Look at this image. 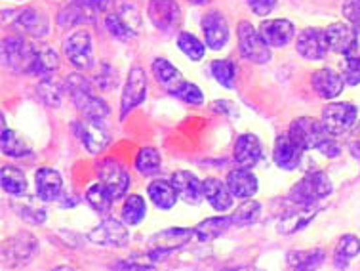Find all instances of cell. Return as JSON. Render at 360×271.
<instances>
[{
  "instance_id": "12",
  "label": "cell",
  "mask_w": 360,
  "mask_h": 271,
  "mask_svg": "<svg viewBox=\"0 0 360 271\" xmlns=\"http://www.w3.org/2000/svg\"><path fill=\"white\" fill-rule=\"evenodd\" d=\"M147 15L162 33H174L181 25V8L176 0H149Z\"/></svg>"
},
{
  "instance_id": "1",
  "label": "cell",
  "mask_w": 360,
  "mask_h": 271,
  "mask_svg": "<svg viewBox=\"0 0 360 271\" xmlns=\"http://www.w3.org/2000/svg\"><path fill=\"white\" fill-rule=\"evenodd\" d=\"M63 87L71 96V101L77 107V111L84 119H107L111 115V109L103 98L94 94L92 82L79 73L69 75L63 82Z\"/></svg>"
},
{
  "instance_id": "13",
  "label": "cell",
  "mask_w": 360,
  "mask_h": 271,
  "mask_svg": "<svg viewBox=\"0 0 360 271\" xmlns=\"http://www.w3.org/2000/svg\"><path fill=\"white\" fill-rule=\"evenodd\" d=\"M63 52L67 60L71 61L77 69H92L94 52H92V37L88 31H77L69 34L63 40Z\"/></svg>"
},
{
  "instance_id": "33",
  "label": "cell",
  "mask_w": 360,
  "mask_h": 271,
  "mask_svg": "<svg viewBox=\"0 0 360 271\" xmlns=\"http://www.w3.org/2000/svg\"><path fill=\"white\" fill-rule=\"evenodd\" d=\"M360 254V239L356 235H343L334 252V267L335 270H347L351 260Z\"/></svg>"
},
{
  "instance_id": "4",
  "label": "cell",
  "mask_w": 360,
  "mask_h": 271,
  "mask_svg": "<svg viewBox=\"0 0 360 271\" xmlns=\"http://www.w3.org/2000/svg\"><path fill=\"white\" fill-rule=\"evenodd\" d=\"M290 138L294 139L303 151L316 149L321 151V147L326 144L328 139L334 138V134L326 130V126L322 125V120L311 119V117H300L290 125Z\"/></svg>"
},
{
  "instance_id": "14",
  "label": "cell",
  "mask_w": 360,
  "mask_h": 271,
  "mask_svg": "<svg viewBox=\"0 0 360 271\" xmlns=\"http://www.w3.org/2000/svg\"><path fill=\"white\" fill-rule=\"evenodd\" d=\"M297 53L309 61H321L326 58L328 50V39L326 31L316 29V27H309L303 29L302 33L297 34V44H295Z\"/></svg>"
},
{
  "instance_id": "21",
  "label": "cell",
  "mask_w": 360,
  "mask_h": 271,
  "mask_svg": "<svg viewBox=\"0 0 360 271\" xmlns=\"http://www.w3.org/2000/svg\"><path fill=\"white\" fill-rule=\"evenodd\" d=\"M34 185H37V197L44 203H53L61 197L63 191V178L56 168L42 166L34 172Z\"/></svg>"
},
{
  "instance_id": "5",
  "label": "cell",
  "mask_w": 360,
  "mask_h": 271,
  "mask_svg": "<svg viewBox=\"0 0 360 271\" xmlns=\"http://www.w3.org/2000/svg\"><path fill=\"white\" fill-rule=\"evenodd\" d=\"M236 37H238V50L246 61L263 65L271 61V50L269 44L262 39L259 31H256V27L248 23V21H240L238 29H236Z\"/></svg>"
},
{
  "instance_id": "15",
  "label": "cell",
  "mask_w": 360,
  "mask_h": 271,
  "mask_svg": "<svg viewBox=\"0 0 360 271\" xmlns=\"http://www.w3.org/2000/svg\"><path fill=\"white\" fill-rule=\"evenodd\" d=\"M324 31H326L330 50L343 53V56H351L359 50V31L351 23H332Z\"/></svg>"
},
{
  "instance_id": "50",
  "label": "cell",
  "mask_w": 360,
  "mask_h": 271,
  "mask_svg": "<svg viewBox=\"0 0 360 271\" xmlns=\"http://www.w3.org/2000/svg\"><path fill=\"white\" fill-rule=\"evenodd\" d=\"M341 13L345 15V20H349L351 25L356 27V31L360 33V0H345L341 6Z\"/></svg>"
},
{
  "instance_id": "30",
  "label": "cell",
  "mask_w": 360,
  "mask_h": 271,
  "mask_svg": "<svg viewBox=\"0 0 360 271\" xmlns=\"http://www.w3.org/2000/svg\"><path fill=\"white\" fill-rule=\"evenodd\" d=\"M0 146H2V153L6 157H13V159H23L27 155H31V147L27 146V141L21 138L20 134L13 132L6 126V117L2 115V138H0Z\"/></svg>"
},
{
  "instance_id": "9",
  "label": "cell",
  "mask_w": 360,
  "mask_h": 271,
  "mask_svg": "<svg viewBox=\"0 0 360 271\" xmlns=\"http://www.w3.org/2000/svg\"><path fill=\"white\" fill-rule=\"evenodd\" d=\"M39 251V241L31 233H18L2 246V262L12 267L27 265Z\"/></svg>"
},
{
  "instance_id": "43",
  "label": "cell",
  "mask_w": 360,
  "mask_h": 271,
  "mask_svg": "<svg viewBox=\"0 0 360 271\" xmlns=\"http://www.w3.org/2000/svg\"><path fill=\"white\" fill-rule=\"evenodd\" d=\"M13 210L18 212L23 222L31 225H42L46 222V210L44 206L37 205L33 201H27V203H13Z\"/></svg>"
},
{
  "instance_id": "10",
  "label": "cell",
  "mask_w": 360,
  "mask_h": 271,
  "mask_svg": "<svg viewBox=\"0 0 360 271\" xmlns=\"http://www.w3.org/2000/svg\"><path fill=\"white\" fill-rule=\"evenodd\" d=\"M88 241L96 246H109V248H120L128 245L130 233L124 222L115 218L101 220L92 232L88 233Z\"/></svg>"
},
{
  "instance_id": "8",
  "label": "cell",
  "mask_w": 360,
  "mask_h": 271,
  "mask_svg": "<svg viewBox=\"0 0 360 271\" xmlns=\"http://www.w3.org/2000/svg\"><path fill=\"white\" fill-rule=\"evenodd\" d=\"M147 98V75L143 67L134 65L126 79L124 90L120 96V120H124L138 106H141Z\"/></svg>"
},
{
  "instance_id": "32",
  "label": "cell",
  "mask_w": 360,
  "mask_h": 271,
  "mask_svg": "<svg viewBox=\"0 0 360 271\" xmlns=\"http://www.w3.org/2000/svg\"><path fill=\"white\" fill-rule=\"evenodd\" d=\"M326 254L322 248H309V251H292L286 256V264L290 270L305 271V270H316L319 265L324 262Z\"/></svg>"
},
{
  "instance_id": "22",
  "label": "cell",
  "mask_w": 360,
  "mask_h": 271,
  "mask_svg": "<svg viewBox=\"0 0 360 271\" xmlns=\"http://www.w3.org/2000/svg\"><path fill=\"white\" fill-rule=\"evenodd\" d=\"M170 182L176 187L177 197L181 198L184 203H187V205L197 206L204 201L202 182L195 174L187 172V170H179V172L172 176Z\"/></svg>"
},
{
  "instance_id": "16",
  "label": "cell",
  "mask_w": 360,
  "mask_h": 271,
  "mask_svg": "<svg viewBox=\"0 0 360 271\" xmlns=\"http://www.w3.org/2000/svg\"><path fill=\"white\" fill-rule=\"evenodd\" d=\"M193 237H195L193 229H187V227H170V229L155 233L149 239V246H151V251H157L160 254H164V256H168L174 251H179L181 246L187 245Z\"/></svg>"
},
{
  "instance_id": "48",
  "label": "cell",
  "mask_w": 360,
  "mask_h": 271,
  "mask_svg": "<svg viewBox=\"0 0 360 271\" xmlns=\"http://www.w3.org/2000/svg\"><path fill=\"white\" fill-rule=\"evenodd\" d=\"M105 27H107V31H109V33H111L112 37L118 40H130L136 37V34L131 33L130 29H128V27L122 23V20L118 18L117 12L109 13V15H107V20H105Z\"/></svg>"
},
{
  "instance_id": "31",
  "label": "cell",
  "mask_w": 360,
  "mask_h": 271,
  "mask_svg": "<svg viewBox=\"0 0 360 271\" xmlns=\"http://www.w3.org/2000/svg\"><path fill=\"white\" fill-rule=\"evenodd\" d=\"M231 225H233V220L231 216H214V218L202 220L200 224L195 225V237L202 243H208V241H214V239L221 237L223 233H227Z\"/></svg>"
},
{
  "instance_id": "39",
  "label": "cell",
  "mask_w": 360,
  "mask_h": 271,
  "mask_svg": "<svg viewBox=\"0 0 360 271\" xmlns=\"http://www.w3.org/2000/svg\"><path fill=\"white\" fill-rule=\"evenodd\" d=\"M136 170H138L141 176H153L160 170V165H162V157L160 153L155 149V147H141L136 155Z\"/></svg>"
},
{
  "instance_id": "41",
  "label": "cell",
  "mask_w": 360,
  "mask_h": 271,
  "mask_svg": "<svg viewBox=\"0 0 360 271\" xmlns=\"http://www.w3.org/2000/svg\"><path fill=\"white\" fill-rule=\"evenodd\" d=\"M259 214H262V203H257L254 198H246V203H243L233 212L231 220L236 227H246V225L256 224Z\"/></svg>"
},
{
  "instance_id": "35",
  "label": "cell",
  "mask_w": 360,
  "mask_h": 271,
  "mask_svg": "<svg viewBox=\"0 0 360 271\" xmlns=\"http://www.w3.org/2000/svg\"><path fill=\"white\" fill-rule=\"evenodd\" d=\"M0 184H2V189L12 195V197H21L27 193V178L23 170L15 168V166H2L0 170Z\"/></svg>"
},
{
  "instance_id": "29",
  "label": "cell",
  "mask_w": 360,
  "mask_h": 271,
  "mask_svg": "<svg viewBox=\"0 0 360 271\" xmlns=\"http://www.w3.org/2000/svg\"><path fill=\"white\" fill-rule=\"evenodd\" d=\"M147 195L151 198V203L160 210H170L177 203V191L172 182L166 179H155L147 185Z\"/></svg>"
},
{
  "instance_id": "42",
  "label": "cell",
  "mask_w": 360,
  "mask_h": 271,
  "mask_svg": "<svg viewBox=\"0 0 360 271\" xmlns=\"http://www.w3.org/2000/svg\"><path fill=\"white\" fill-rule=\"evenodd\" d=\"M212 77L221 84L223 88H235V79H236V67L231 60H216L212 61L210 65Z\"/></svg>"
},
{
  "instance_id": "18",
  "label": "cell",
  "mask_w": 360,
  "mask_h": 271,
  "mask_svg": "<svg viewBox=\"0 0 360 271\" xmlns=\"http://www.w3.org/2000/svg\"><path fill=\"white\" fill-rule=\"evenodd\" d=\"M98 8L90 0H71L58 15V25L63 29H71L82 23H94L98 15Z\"/></svg>"
},
{
  "instance_id": "46",
  "label": "cell",
  "mask_w": 360,
  "mask_h": 271,
  "mask_svg": "<svg viewBox=\"0 0 360 271\" xmlns=\"http://www.w3.org/2000/svg\"><path fill=\"white\" fill-rule=\"evenodd\" d=\"M343 80L349 87L360 84V52L356 50L351 56H345V67H343Z\"/></svg>"
},
{
  "instance_id": "27",
  "label": "cell",
  "mask_w": 360,
  "mask_h": 271,
  "mask_svg": "<svg viewBox=\"0 0 360 271\" xmlns=\"http://www.w3.org/2000/svg\"><path fill=\"white\" fill-rule=\"evenodd\" d=\"M13 27L20 31V33H27L34 37V39H42L48 34V20L44 13L37 12V10H31V8H25V10H20L18 12V18L13 20Z\"/></svg>"
},
{
  "instance_id": "17",
  "label": "cell",
  "mask_w": 360,
  "mask_h": 271,
  "mask_svg": "<svg viewBox=\"0 0 360 271\" xmlns=\"http://www.w3.org/2000/svg\"><path fill=\"white\" fill-rule=\"evenodd\" d=\"M202 33L210 50H221L229 42V25L221 12L212 10L202 18Z\"/></svg>"
},
{
  "instance_id": "6",
  "label": "cell",
  "mask_w": 360,
  "mask_h": 271,
  "mask_svg": "<svg viewBox=\"0 0 360 271\" xmlns=\"http://www.w3.org/2000/svg\"><path fill=\"white\" fill-rule=\"evenodd\" d=\"M72 134L80 139L86 151L92 155L103 153L111 144V132L103 125V119H82L72 122Z\"/></svg>"
},
{
  "instance_id": "49",
  "label": "cell",
  "mask_w": 360,
  "mask_h": 271,
  "mask_svg": "<svg viewBox=\"0 0 360 271\" xmlns=\"http://www.w3.org/2000/svg\"><path fill=\"white\" fill-rule=\"evenodd\" d=\"M96 84H98L101 90H112V88L118 87V73L112 69L109 63H103L101 65V71L98 73V77H96Z\"/></svg>"
},
{
  "instance_id": "54",
  "label": "cell",
  "mask_w": 360,
  "mask_h": 271,
  "mask_svg": "<svg viewBox=\"0 0 360 271\" xmlns=\"http://www.w3.org/2000/svg\"><path fill=\"white\" fill-rule=\"evenodd\" d=\"M187 2H191L193 6H202L206 2H210V0H187Z\"/></svg>"
},
{
  "instance_id": "40",
  "label": "cell",
  "mask_w": 360,
  "mask_h": 271,
  "mask_svg": "<svg viewBox=\"0 0 360 271\" xmlns=\"http://www.w3.org/2000/svg\"><path fill=\"white\" fill-rule=\"evenodd\" d=\"M63 88L59 82H56L50 77H42V80L37 87V94L39 99L48 107H59L61 106V99H63Z\"/></svg>"
},
{
  "instance_id": "36",
  "label": "cell",
  "mask_w": 360,
  "mask_h": 271,
  "mask_svg": "<svg viewBox=\"0 0 360 271\" xmlns=\"http://www.w3.org/2000/svg\"><path fill=\"white\" fill-rule=\"evenodd\" d=\"M84 197L90 208H94L98 214H107L112 208V203H115V197L111 195V191L101 182L90 185L86 189Z\"/></svg>"
},
{
  "instance_id": "2",
  "label": "cell",
  "mask_w": 360,
  "mask_h": 271,
  "mask_svg": "<svg viewBox=\"0 0 360 271\" xmlns=\"http://www.w3.org/2000/svg\"><path fill=\"white\" fill-rule=\"evenodd\" d=\"M334 189L332 179L328 178V174L322 170H311L303 176L290 191V201L300 206H311L321 203L322 198H326Z\"/></svg>"
},
{
  "instance_id": "51",
  "label": "cell",
  "mask_w": 360,
  "mask_h": 271,
  "mask_svg": "<svg viewBox=\"0 0 360 271\" xmlns=\"http://www.w3.org/2000/svg\"><path fill=\"white\" fill-rule=\"evenodd\" d=\"M246 2L252 8V12L256 13V15H262V18L269 15L276 6V0H246Z\"/></svg>"
},
{
  "instance_id": "26",
  "label": "cell",
  "mask_w": 360,
  "mask_h": 271,
  "mask_svg": "<svg viewBox=\"0 0 360 271\" xmlns=\"http://www.w3.org/2000/svg\"><path fill=\"white\" fill-rule=\"evenodd\" d=\"M311 87L322 99H334L343 92L345 80L334 69H319L311 77Z\"/></svg>"
},
{
  "instance_id": "11",
  "label": "cell",
  "mask_w": 360,
  "mask_h": 271,
  "mask_svg": "<svg viewBox=\"0 0 360 271\" xmlns=\"http://www.w3.org/2000/svg\"><path fill=\"white\" fill-rule=\"evenodd\" d=\"M356 117H359V109L347 101L328 103L322 109V125L326 126L328 132L334 136L349 132L356 122Z\"/></svg>"
},
{
  "instance_id": "25",
  "label": "cell",
  "mask_w": 360,
  "mask_h": 271,
  "mask_svg": "<svg viewBox=\"0 0 360 271\" xmlns=\"http://www.w3.org/2000/svg\"><path fill=\"white\" fill-rule=\"evenodd\" d=\"M204 198L208 201L210 206L217 212H227L233 208L235 195L231 193L227 182H221L219 178H206L202 182Z\"/></svg>"
},
{
  "instance_id": "45",
  "label": "cell",
  "mask_w": 360,
  "mask_h": 271,
  "mask_svg": "<svg viewBox=\"0 0 360 271\" xmlns=\"http://www.w3.org/2000/svg\"><path fill=\"white\" fill-rule=\"evenodd\" d=\"M170 96H174V98L181 99V101H185V103H189V106H202L204 103V94L202 90L197 87V84H193V82H187V80H184V82H179L174 90H170Z\"/></svg>"
},
{
  "instance_id": "24",
  "label": "cell",
  "mask_w": 360,
  "mask_h": 271,
  "mask_svg": "<svg viewBox=\"0 0 360 271\" xmlns=\"http://www.w3.org/2000/svg\"><path fill=\"white\" fill-rule=\"evenodd\" d=\"M225 182L229 185L231 193L235 195V198H252L259 189L257 176L252 172V168H244V166H238L235 170H231Z\"/></svg>"
},
{
  "instance_id": "52",
  "label": "cell",
  "mask_w": 360,
  "mask_h": 271,
  "mask_svg": "<svg viewBox=\"0 0 360 271\" xmlns=\"http://www.w3.org/2000/svg\"><path fill=\"white\" fill-rule=\"evenodd\" d=\"M347 146H349V151H351V155H353L354 159H360V122L351 128Z\"/></svg>"
},
{
  "instance_id": "34",
  "label": "cell",
  "mask_w": 360,
  "mask_h": 271,
  "mask_svg": "<svg viewBox=\"0 0 360 271\" xmlns=\"http://www.w3.org/2000/svg\"><path fill=\"white\" fill-rule=\"evenodd\" d=\"M151 71L155 75V79L158 80V84H162L166 92L174 90L179 82L185 80L181 73H179V69L176 65H172L170 61L164 60V58H157V60L153 61Z\"/></svg>"
},
{
  "instance_id": "53",
  "label": "cell",
  "mask_w": 360,
  "mask_h": 271,
  "mask_svg": "<svg viewBox=\"0 0 360 271\" xmlns=\"http://www.w3.org/2000/svg\"><path fill=\"white\" fill-rule=\"evenodd\" d=\"M212 111L217 113V115H229V117H233L236 111V107L233 106L231 101H225V99H223V101H214V103H212Z\"/></svg>"
},
{
  "instance_id": "28",
  "label": "cell",
  "mask_w": 360,
  "mask_h": 271,
  "mask_svg": "<svg viewBox=\"0 0 360 271\" xmlns=\"http://www.w3.org/2000/svg\"><path fill=\"white\" fill-rule=\"evenodd\" d=\"M319 212H321V208H313V205L302 206L300 210L290 212L288 216L278 220L276 232L281 233V235H294V233L302 232L303 227H307L319 216Z\"/></svg>"
},
{
  "instance_id": "38",
  "label": "cell",
  "mask_w": 360,
  "mask_h": 271,
  "mask_svg": "<svg viewBox=\"0 0 360 271\" xmlns=\"http://www.w3.org/2000/svg\"><path fill=\"white\" fill-rule=\"evenodd\" d=\"M145 216H147V205H145V198L141 195H130L126 198L122 210H120V218L126 225L141 224Z\"/></svg>"
},
{
  "instance_id": "3",
  "label": "cell",
  "mask_w": 360,
  "mask_h": 271,
  "mask_svg": "<svg viewBox=\"0 0 360 271\" xmlns=\"http://www.w3.org/2000/svg\"><path fill=\"white\" fill-rule=\"evenodd\" d=\"M37 46L23 37H8L2 40V63L13 73L33 75Z\"/></svg>"
},
{
  "instance_id": "44",
  "label": "cell",
  "mask_w": 360,
  "mask_h": 271,
  "mask_svg": "<svg viewBox=\"0 0 360 271\" xmlns=\"http://www.w3.org/2000/svg\"><path fill=\"white\" fill-rule=\"evenodd\" d=\"M177 48L184 52V56H187L193 61L202 60L204 53H206V46L193 33L177 34Z\"/></svg>"
},
{
  "instance_id": "7",
  "label": "cell",
  "mask_w": 360,
  "mask_h": 271,
  "mask_svg": "<svg viewBox=\"0 0 360 271\" xmlns=\"http://www.w3.org/2000/svg\"><path fill=\"white\" fill-rule=\"evenodd\" d=\"M96 174L101 184L111 191L115 201L126 197V193L130 189V174L124 166L115 159H101L96 163Z\"/></svg>"
},
{
  "instance_id": "19",
  "label": "cell",
  "mask_w": 360,
  "mask_h": 271,
  "mask_svg": "<svg viewBox=\"0 0 360 271\" xmlns=\"http://www.w3.org/2000/svg\"><path fill=\"white\" fill-rule=\"evenodd\" d=\"M302 157L303 149L290 138L288 132L276 138L275 147H273V160L278 168L286 172H294L295 168L302 165Z\"/></svg>"
},
{
  "instance_id": "23",
  "label": "cell",
  "mask_w": 360,
  "mask_h": 271,
  "mask_svg": "<svg viewBox=\"0 0 360 271\" xmlns=\"http://www.w3.org/2000/svg\"><path fill=\"white\" fill-rule=\"evenodd\" d=\"M259 34L271 48H282L290 44L294 39L295 27L292 21L278 18V20H267L259 25Z\"/></svg>"
},
{
  "instance_id": "37",
  "label": "cell",
  "mask_w": 360,
  "mask_h": 271,
  "mask_svg": "<svg viewBox=\"0 0 360 271\" xmlns=\"http://www.w3.org/2000/svg\"><path fill=\"white\" fill-rule=\"evenodd\" d=\"M58 67H59V56L53 48L37 46V52H34L33 75H39V77H50L53 71H58Z\"/></svg>"
},
{
  "instance_id": "47",
  "label": "cell",
  "mask_w": 360,
  "mask_h": 271,
  "mask_svg": "<svg viewBox=\"0 0 360 271\" xmlns=\"http://www.w3.org/2000/svg\"><path fill=\"white\" fill-rule=\"evenodd\" d=\"M117 15L134 34H138L139 31H141V13L138 12V8L134 6V4H124V6H120L118 8Z\"/></svg>"
},
{
  "instance_id": "20",
  "label": "cell",
  "mask_w": 360,
  "mask_h": 271,
  "mask_svg": "<svg viewBox=\"0 0 360 271\" xmlns=\"http://www.w3.org/2000/svg\"><path fill=\"white\" fill-rule=\"evenodd\" d=\"M233 157L238 166L254 168L263 159V146L256 134H240L235 141Z\"/></svg>"
}]
</instances>
